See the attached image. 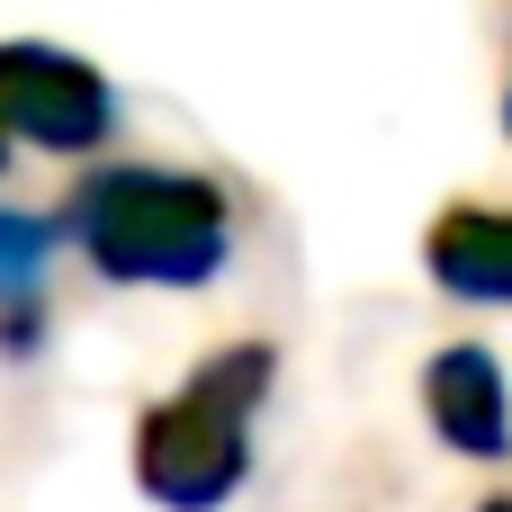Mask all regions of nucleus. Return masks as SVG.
I'll list each match as a JSON object with an SVG mask.
<instances>
[{"label": "nucleus", "mask_w": 512, "mask_h": 512, "mask_svg": "<svg viewBox=\"0 0 512 512\" xmlns=\"http://www.w3.org/2000/svg\"><path fill=\"white\" fill-rule=\"evenodd\" d=\"M243 396L252 387L225 396V378H207V396H189L180 414H162L144 432V486L162 504L207 512V504L234 495V477H243Z\"/></svg>", "instance_id": "f257e3e1"}, {"label": "nucleus", "mask_w": 512, "mask_h": 512, "mask_svg": "<svg viewBox=\"0 0 512 512\" xmlns=\"http://www.w3.org/2000/svg\"><path fill=\"white\" fill-rule=\"evenodd\" d=\"M432 414L486 459V450L504 441V423H495V369H486V360H450V369L432 378Z\"/></svg>", "instance_id": "f03ea898"}]
</instances>
